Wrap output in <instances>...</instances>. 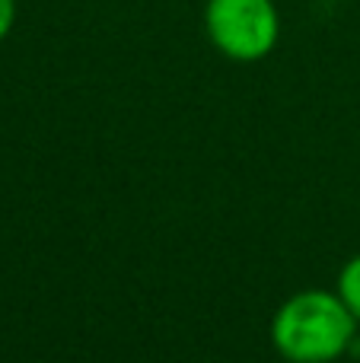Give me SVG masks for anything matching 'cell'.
Masks as SVG:
<instances>
[{"mask_svg":"<svg viewBox=\"0 0 360 363\" xmlns=\"http://www.w3.org/2000/svg\"><path fill=\"white\" fill-rule=\"evenodd\" d=\"M16 26V0H0V42L13 32Z\"/></svg>","mask_w":360,"mask_h":363,"instance_id":"obj_4","label":"cell"},{"mask_svg":"<svg viewBox=\"0 0 360 363\" xmlns=\"http://www.w3.org/2000/svg\"><path fill=\"white\" fill-rule=\"evenodd\" d=\"M357 319L329 290H300L271 319V345L291 363H332L351 351Z\"/></svg>","mask_w":360,"mask_h":363,"instance_id":"obj_1","label":"cell"},{"mask_svg":"<svg viewBox=\"0 0 360 363\" xmlns=\"http://www.w3.org/2000/svg\"><path fill=\"white\" fill-rule=\"evenodd\" d=\"M204 32L230 61H261L281 38V13L274 0H208Z\"/></svg>","mask_w":360,"mask_h":363,"instance_id":"obj_2","label":"cell"},{"mask_svg":"<svg viewBox=\"0 0 360 363\" xmlns=\"http://www.w3.org/2000/svg\"><path fill=\"white\" fill-rule=\"evenodd\" d=\"M338 296H342V303L351 309V315L360 322V255H354L348 264L342 268V274H338Z\"/></svg>","mask_w":360,"mask_h":363,"instance_id":"obj_3","label":"cell"}]
</instances>
